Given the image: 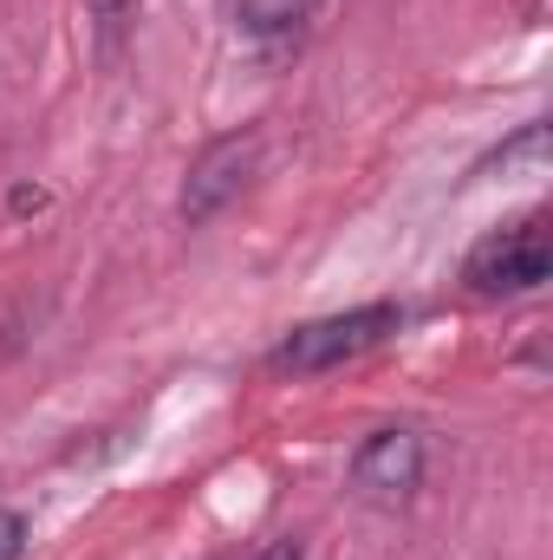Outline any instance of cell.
<instances>
[{
	"instance_id": "cell-7",
	"label": "cell",
	"mask_w": 553,
	"mask_h": 560,
	"mask_svg": "<svg viewBox=\"0 0 553 560\" xmlns=\"http://www.w3.org/2000/svg\"><path fill=\"white\" fill-rule=\"evenodd\" d=\"M85 7H92V20H98L105 33H118V26L131 20V7H138V0H85Z\"/></svg>"
},
{
	"instance_id": "cell-6",
	"label": "cell",
	"mask_w": 553,
	"mask_h": 560,
	"mask_svg": "<svg viewBox=\"0 0 553 560\" xmlns=\"http://www.w3.org/2000/svg\"><path fill=\"white\" fill-rule=\"evenodd\" d=\"M26 555V515L20 509H0V560Z\"/></svg>"
},
{
	"instance_id": "cell-5",
	"label": "cell",
	"mask_w": 553,
	"mask_h": 560,
	"mask_svg": "<svg viewBox=\"0 0 553 560\" xmlns=\"http://www.w3.org/2000/svg\"><path fill=\"white\" fill-rule=\"evenodd\" d=\"M541 163H548V125L534 118V125H521L515 138L502 143L482 170H502V176H508V170H534V176H541Z\"/></svg>"
},
{
	"instance_id": "cell-1",
	"label": "cell",
	"mask_w": 553,
	"mask_h": 560,
	"mask_svg": "<svg viewBox=\"0 0 553 560\" xmlns=\"http://www.w3.org/2000/svg\"><path fill=\"white\" fill-rule=\"evenodd\" d=\"M398 326H404V306H398V300H372V306H352V313H326V319L293 326L274 352H268V365H274V372H293V378L332 372V365H345V359L385 346Z\"/></svg>"
},
{
	"instance_id": "cell-2",
	"label": "cell",
	"mask_w": 553,
	"mask_h": 560,
	"mask_svg": "<svg viewBox=\"0 0 553 560\" xmlns=\"http://www.w3.org/2000/svg\"><path fill=\"white\" fill-rule=\"evenodd\" d=\"M548 275H553V235H548L541 209L521 215V222H508V229H495V235H482L469 248V261H462L469 293H482V300L534 293V287H548Z\"/></svg>"
},
{
	"instance_id": "cell-4",
	"label": "cell",
	"mask_w": 553,
	"mask_h": 560,
	"mask_svg": "<svg viewBox=\"0 0 553 560\" xmlns=\"http://www.w3.org/2000/svg\"><path fill=\"white\" fill-rule=\"evenodd\" d=\"M416 482H423V436L391 423V430H372L358 450H352V495L358 502H378V509H398L411 502Z\"/></svg>"
},
{
	"instance_id": "cell-3",
	"label": "cell",
	"mask_w": 553,
	"mask_h": 560,
	"mask_svg": "<svg viewBox=\"0 0 553 560\" xmlns=\"http://www.w3.org/2000/svg\"><path fill=\"white\" fill-rule=\"evenodd\" d=\"M255 163H261V131H228V138H215L196 163H189V183H183V202H176L183 222L202 229L209 215H222V209L248 189Z\"/></svg>"
},
{
	"instance_id": "cell-8",
	"label": "cell",
	"mask_w": 553,
	"mask_h": 560,
	"mask_svg": "<svg viewBox=\"0 0 553 560\" xmlns=\"http://www.w3.org/2000/svg\"><path fill=\"white\" fill-rule=\"evenodd\" d=\"M255 560H299V541H268Z\"/></svg>"
}]
</instances>
